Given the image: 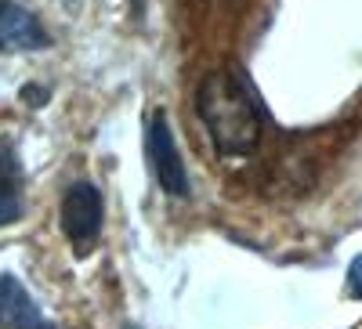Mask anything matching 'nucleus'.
I'll list each match as a JSON object with an SVG mask.
<instances>
[{"label":"nucleus","instance_id":"nucleus-3","mask_svg":"<svg viewBox=\"0 0 362 329\" xmlns=\"http://www.w3.org/2000/svg\"><path fill=\"white\" fill-rule=\"evenodd\" d=\"M145 145H148V163H153V174L167 196H189V174H185V163H181V152H177V141L170 134V124H167V112L156 109L145 124Z\"/></svg>","mask_w":362,"mask_h":329},{"label":"nucleus","instance_id":"nucleus-1","mask_svg":"<svg viewBox=\"0 0 362 329\" xmlns=\"http://www.w3.org/2000/svg\"><path fill=\"white\" fill-rule=\"evenodd\" d=\"M196 112L214 141L218 156H247L261 141V109L254 87L235 69H218L203 76L196 91Z\"/></svg>","mask_w":362,"mask_h":329},{"label":"nucleus","instance_id":"nucleus-7","mask_svg":"<svg viewBox=\"0 0 362 329\" xmlns=\"http://www.w3.org/2000/svg\"><path fill=\"white\" fill-rule=\"evenodd\" d=\"M348 286H351V293L362 301V253L351 261V272H348Z\"/></svg>","mask_w":362,"mask_h":329},{"label":"nucleus","instance_id":"nucleus-6","mask_svg":"<svg viewBox=\"0 0 362 329\" xmlns=\"http://www.w3.org/2000/svg\"><path fill=\"white\" fill-rule=\"evenodd\" d=\"M22 217V199L11 181H0V225H15Z\"/></svg>","mask_w":362,"mask_h":329},{"label":"nucleus","instance_id":"nucleus-5","mask_svg":"<svg viewBox=\"0 0 362 329\" xmlns=\"http://www.w3.org/2000/svg\"><path fill=\"white\" fill-rule=\"evenodd\" d=\"M0 329H47L37 301L8 272H0Z\"/></svg>","mask_w":362,"mask_h":329},{"label":"nucleus","instance_id":"nucleus-4","mask_svg":"<svg viewBox=\"0 0 362 329\" xmlns=\"http://www.w3.org/2000/svg\"><path fill=\"white\" fill-rule=\"evenodd\" d=\"M51 37L44 22L15 0H0V51H40Z\"/></svg>","mask_w":362,"mask_h":329},{"label":"nucleus","instance_id":"nucleus-2","mask_svg":"<svg viewBox=\"0 0 362 329\" xmlns=\"http://www.w3.org/2000/svg\"><path fill=\"white\" fill-rule=\"evenodd\" d=\"M102 217H105V203L102 192L90 181H76L66 189L62 196V228L69 235V243L76 246V253H90L102 235Z\"/></svg>","mask_w":362,"mask_h":329}]
</instances>
